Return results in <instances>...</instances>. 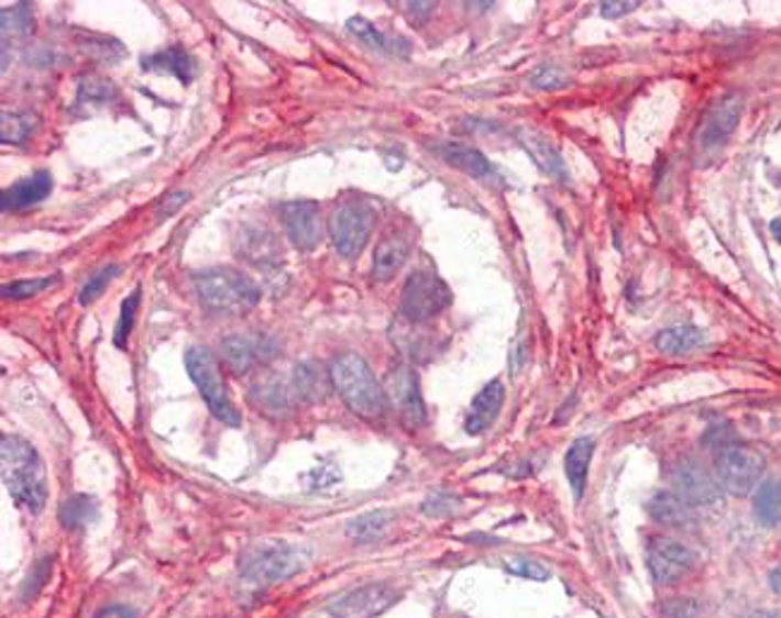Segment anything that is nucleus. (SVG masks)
Returning a JSON list of instances; mask_svg holds the SVG:
<instances>
[{
	"label": "nucleus",
	"mask_w": 781,
	"mask_h": 618,
	"mask_svg": "<svg viewBox=\"0 0 781 618\" xmlns=\"http://www.w3.org/2000/svg\"><path fill=\"white\" fill-rule=\"evenodd\" d=\"M652 516L667 528H689L691 506L679 494H657L652 499Z\"/></svg>",
	"instance_id": "nucleus-26"
},
{
	"label": "nucleus",
	"mask_w": 781,
	"mask_h": 618,
	"mask_svg": "<svg viewBox=\"0 0 781 618\" xmlns=\"http://www.w3.org/2000/svg\"><path fill=\"white\" fill-rule=\"evenodd\" d=\"M0 453H3V482L12 501L30 514H38L48 499L46 467L38 453L20 437H3Z\"/></svg>",
	"instance_id": "nucleus-1"
},
{
	"label": "nucleus",
	"mask_w": 781,
	"mask_h": 618,
	"mask_svg": "<svg viewBox=\"0 0 781 618\" xmlns=\"http://www.w3.org/2000/svg\"><path fill=\"white\" fill-rule=\"evenodd\" d=\"M53 190V178L48 170H36L32 176H26L18 180L15 185H10L8 190L0 197V207L3 211H22L30 209L38 201H44Z\"/></svg>",
	"instance_id": "nucleus-17"
},
{
	"label": "nucleus",
	"mask_w": 781,
	"mask_h": 618,
	"mask_svg": "<svg viewBox=\"0 0 781 618\" xmlns=\"http://www.w3.org/2000/svg\"><path fill=\"white\" fill-rule=\"evenodd\" d=\"M376 225V211L365 199H348L333 209L329 219V235L336 252L345 260H355L365 250Z\"/></svg>",
	"instance_id": "nucleus-6"
},
{
	"label": "nucleus",
	"mask_w": 781,
	"mask_h": 618,
	"mask_svg": "<svg viewBox=\"0 0 781 618\" xmlns=\"http://www.w3.org/2000/svg\"><path fill=\"white\" fill-rule=\"evenodd\" d=\"M451 288L432 272H415L408 276L400 295V314L413 324H425L439 317L451 305Z\"/></svg>",
	"instance_id": "nucleus-8"
},
{
	"label": "nucleus",
	"mask_w": 781,
	"mask_h": 618,
	"mask_svg": "<svg viewBox=\"0 0 781 618\" xmlns=\"http://www.w3.org/2000/svg\"><path fill=\"white\" fill-rule=\"evenodd\" d=\"M707 343V335L697 327H671L657 333L654 345L664 355H689Z\"/></svg>",
	"instance_id": "nucleus-23"
},
{
	"label": "nucleus",
	"mask_w": 781,
	"mask_h": 618,
	"mask_svg": "<svg viewBox=\"0 0 781 618\" xmlns=\"http://www.w3.org/2000/svg\"><path fill=\"white\" fill-rule=\"evenodd\" d=\"M293 388L295 394L307 400L324 398V379H321V372L315 365H298Z\"/></svg>",
	"instance_id": "nucleus-28"
},
{
	"label": "nucleus",
	"mask_w": 781,
	"mask_h": 618,
	"mask_svg": "<svg viewBox=\"0 0 781 618\" xmlns=\"http://www.w3.org/2000/svg\"><path fill=\"white\" fill-rule=\"evenodd\" d=\"M506 571L508 573H514L518 577H525V581H537V583H544L551 577V571L544 566V563L540 561H535V559H508L506 563Z\"/></svg>",
	"instance_id": "nucleus-30"
},
{
	"label": "nucleus",
	"mask_w": 781,
	"mask_h": 618,
	"mask_svg": "<svg viewBox=\"0 0 781 618\" xmlns=\"http://www.w3.org/2000/svg\"><path fill=\"white\" fill-rule=\"evenodd\" d=\"M520 144L525 146V152L532 156L535 164L547 173V176L559 178V180H563L565 176H569L561 152L544 137L542 132L520 130Z\"/></svg>",
	"instance_id": "nucleus-21"
},
{
	"label": "nucleus",
	"mask_w": 781,
	"mask_h": 618,
	"mask_svg": "<svg viewBox=\"0 0 781 618\" xmlns=\"http://www.w3.org/2000/svg\"><path fill=\"white\" fill-rule=\"evenodd\" d=\"M280 221L290 243L300 252H312L321 240V213L315 201H288L280 209Z\"/></svg>",
	"instance_id": "nucleus-12"
},
{
	"label": "nucleus",
	"mask_w": 781,
	"mask_h": 618,
	"mask_svg": "<svg viewBox=\"0 0 781 618\" xmlns=\"http://www.w3.org/2000/svg\"><path fill=\"white\" fill-rule=\"evenodd\" d=\"M113 97V85L106 82V79H91V82H82L79 87V101H109Z\"/></svg>",
	"instance_id": "nucleus-36"
},
{
	"label": "nucleus",
	"mask_w": 781,
	"mask_h": 618,
	"mask_svg": "<svg viewBox=\"0 0 781 618\" xmlns=\"http://www.w3.org/2000/svg\"><path fill=\"white\" fill-rule=\"evenodd\" d=\"M673 482L689 506H707L719 499V482L695 461H683L673 473Z\"/></svg>",
	"instance_id": "nucleus-14"
},
{
	"label": "nucleus",
	"mask_w": 781,
	"mask_h": 618,
	"mask_svg": "<svg viewBox=\"0 0 781 618\" xmlns=\"http://www.w3.org/2000/svg\"><path fill=\"white\" fill-rule=\"evenodd\" d=\"M144 70H158V73H168L173 77H178L183 85H190L195 77V63L190 58V53L180 46H170L154 53V56L144 58L142 63Z\"/></svg>",
	"instance_id": "nucleus-24"
},
{
	"label": "nucleus",
	"mask_w": 781,
	"mask_h": 618,
	"mask_svg": "<svg viewBox=\"0 0 781 618\" xmlns=\"http://www.w3.org/2000/svg\"><path fill=\"white\" fill-rule=\"evenodd\" d=\"M185 367L195 386L199 388V394L205 398L213 418L223 422L226 427H240V412L231 398V391H228L221 365L219 360L213 357V353L207 351V347L195 345L185 355Z\"/></svg>",
	"instance_id": "nucleus-5"
},
{
	"label": "nucleus",
	"mask_w": 781,
	"mask_h": 618,
	"mask_svg": "<svg viewBox=\"0 0 781 618\" xmlns=\"http://www.w3.org/2000/svg\"><path fill=\"white\" fill-rule=\"evenodd\" d=\"M439 152H441V158L447 161L449 166L465 173V176H470V178L487 180L494 176V166L490 164V158L484 156L480 150H475V146L449 142V144H443Z\"/></svg>",
	"instance_id": "nucleus-20"
},
{
	"label": "nucleus",
	"mask_w": 781,
	"mask_h": 618,
	"mask_svg": "<svg viewBox=\"0 0 781 618\" xmlns=\"http://www.w3.org/2000/svg\"><path fill=\"white\" fill-rule=\"evenodd\" d=\"M309 561V549L286 540H262L250 544L240 556L242 583L254 589L272 587L298 575Z\"/></svg>",
	"instance_id": "nucleus-2"
},
{
	"label": "nucleus",
	"mask_w": 781,
	"mask_h": 618,
	"mask_svg": "<svg viewBox=\"0 0 781 618\" xmlns=\"http://www.w3.org/2000/svg\"><path fill=\"white\" fill-rule=\"evenodd\" d=\"M116 274H118V266H116V264L103 266L101 272L91 274V278L85 284L82 293H79V302H82V305H91L94 300H99L101 293L106 290V286H109L111 280L116 278Z\"/></svg>",
	"instance_id": "nucleus-31"
},
{
	"label": "nucleus",
	"mask_w": 781,
	"mask_h": 618,
	"mask_svg": "<svg viewBox=\"0 0 781 618\" xmlns=\"http://www.w3.org/2000/svg\"><path fill=\"white\" fill-rule=\"evenodd\" d=\"M697 563L691 547H685L671 537H654L648 544V569L657 585H673L683 581Z\"/></svg>",
	"instance_id": "nucleus-10"
},
{
	"label": "nucleus",
	"mask_w": 781,
	"mask_h": 618,
	"mask_svg": "<svg viewBox=\"0 0 781 618\" xmlns=\"http://www.w3.org/2000/svg\"><path fill=\"white\" fill-rule=\"evenodd\" d=\"M504 398H506V388L499 379H492L487 386L482 388V391L475 396L473 406L468 410L465 418V432L468 434H482L487 432V429L496 422V418L502 415L504 408Z\"/></svg>",
	"instance_id": "nucleus-16"
},
{
	"label": "nucleus",
	"mask_w": 781,
	"mask_h": 618,
	"mask_svg": "<svg viewBox=\"0 0 781 618\" xmlns=\"http://www.w3.org/2000/svg\"><path fill=\"white\" fill-rule=\"evenodd\" d=\"M772 233H774V238L781 243V219H777V221L772 223Z\"/></svg>",
	"instance_id": "nucleus-44"
},
{
	"label": "nucleus",
	"mask_w": 781,
	"mask_h": 618,
	"mask_svg": "<svg viewBox=\"0 0 781 618\" xmlns=\"http://www.w3.org/2000/svg\"><path fill=\"white\" fill-rule=\"evenodd\" d=\"M187 197H190V195H185V192L173 195L170 201H166V207H164V211H161V213H168V217H170V213H175V209H178L180 205H185Z\"/></svg>",
	"instance_id": "nucleus-41"
},
{
	"label": "nucleus",
	"mask_w": 781,
	"mask_h": 618,
	"mask_svg": "<svg viewBox=\"0 0 781 618\" xmlns=\"http://www.w3.org/2000/svg\"><path fill=\"white\" fill-rule=\"evenodd\" d=\"M664 618H703V611L691 599H676L664 607Z\"/></svg>",
	"instance_id": "nucleus-38"
},
{
	"label": "nucleus",
	"mask_w": 781,
	"mask_h": 618,
	"mask_svg": "<svg viewBox=\"0 0 781 618\" xmlns=\"http://www.w3.org/2000/svg\"><path fill=\"white\" fill-rule=\"evenodd\" d=\"M329 379L345 406L365 420L382 418L386 396L374 372L358 353H343L331 362Z\"/></svg>",
	"instance_id": "nucleus-3"
},
{
	"label": "nucleus",
	"mask_w": 781,
	"mask_h": 618,
	"mask_svg": "<svg viewBox=\"0 0 781 618\" xmlns=\"http://www.w3.org/2000/svg\"><path fill=\"white\" fill-rule=\"evenodd\" d=\"M592 455H595V441L590 437H581L571 443L569 453H565V477H569V485L573 489L575 499H581L585 485H587V475H590V461Z\"/></svg>",
	"instance_id": "nucleus-22"
},
{
	"label": "nucleus",
	"mask_w": 781,
	"mask_h": 618,
	"mask_svg": "<svg viewBox=\"0 0 781 618\" xmlns=\"http://www.w3.org/2000/svg\"><path fill=\"white\" fill-rule=\"evenodd\" d=\"M58 278H30V280H15V284H8L3 288V295L6 298H32V295H38V293H44L46 288H51L53 284H56Z\"/></svg>",
	"instance_id": "nucleus-34"
},
{
	"label": "nucleus",
	"mask_w": 781,
	"mask_h": 618,
	"mask_svg": "<svg viewBox=\"0 0 781 618\" xmlns=\"http://www.w3.org/2000/svg\"><path fill=\"white\" fill-rule=\"evenodd\" d=\"M750 618H781V611H756Z\"/></svg>",
	"instance_id": "nucleus-43"
},
{
	"label": "nucleus",
	"mask_w": 781,
	"mask_h": 618,
	"mask_svg": "<svg viewBox=\"0 0 781 618\" xmlns=\"http://www.w3.org/2000/svg\"><path fill=\"white\" fill-rule=\"evenodd\" d=\"M410 250H413V240L408 233L388 231L374 250V262H372L374 278L382 280V284L394 278L403 268V264L408 262Z\"/></svg>",
	"instance_id": "nucleus-15"
},
{
	"label": "nucleus",
	"mask_w": 781,
	"mask_h": 618,
	"mask_svg": "<svg viewBox=\"0 0 781 618\" xmlns=\"http://www.w3.org/2000/svg\"><path fill=\"white\" fill-rule=\"evenodd\" d=\"M94 618H138V611L125 604H111V607H103Z\"/></svg>",
	"instance_id": "nucleus-40"
},
{
	"label": "nucleus",
	"mask_w": 781,
	"mask_h": 618,
	"mask_svg": "<svg viewBox=\"0 0 781 618\" xmlns=\"http://www.w3.org/2000/svg\"><path fill=\"white\" fill-rule=\"evenodd\" d=\"M765 473L762 453L740 446V443H726L715 459V475L719 487L734 496H748L760 487Z\"/></svg>",
	"instance_id": "nucleus-7"
},
{
	"label": "nucleus",
	"mask_w": 781,
	"mask_h": 618,
	"mask_svg": "<svg viewBox=\"0 0 781 618\" xmlns=\"http://www.w3.org/2000/svg\"><path fill=\"white\" fill-rule=\"evenodd\" d=\"M394 522V514L391 510H370V514L355 518L348 526V537L355 542H374L391 528Z\"/></svg>",
	"instance_id": "nucleus-27"
},
{
	"label": "nucleus",
	"mask_w": 781,
	"mask_h": 618,
	"mask_svg": "<svg viewBox=\"0 0 781 618\" xmlns=\"http://www.w3.org/2000/svg\"><path fill=\"white\" fill-rule=\"evenodd\" d=\"M293 396L295 388L288 384H283V379L274 374H264L257 382L252 384L250 400L254 402V408L266 412V415H283L293 408Z\"/></svg>",
	"instance_id": "nucleus-18"
},
{
	"label": "nucleus",
	"mask_w": 781,
	"mask_h": 618,
	"mask_svg": "<svg viewBox=\"0 0 781 618\" xmlns=\"http://www.w3.org/2000/svg\"><path fill=\"white\" fill-rule=\"evenodd\" d=\"M264 347L266 341L260 339V335H231V339H226L221 343L226 365L235 374L250 372L254 365H260V362H264L268 355H272L266 353Z\"/></svg>",
	"instance_id": "nucleus-19"
},
{
	"label": "nucleus",
	"mask_w": 781,
	"mask_h": 618,
	"mask_svg": "<svg viewBox=\"0 0 781 618\" xmlns=\"http://www.w3.org/2000/svg\"><path fill=\"white\" fill-rule=\"evenodd\" d=\"M638 5L640 3H632V0H624V3H612V0H607V3L600 5V12L607 20H616V18L628 15V12H632Z\"/></svg>",
	"instance_id": "nucleus-39"
},
{
	"label": "nucleus",
	"mask_w": 781,
	"mask_h": 618,
	"mask_svg": "<svg viewBox=\"0 0 781 618\" xmlns=\"http://www.w3.org/2000/svg\"><path fill=\"white\" fill-rule=\"evenodd\" d=\"M752 510L760 526L774 528L781 522V485L774 479L760 482L756 489V499H752Z\"/></svg>",
	"instance_id": "nucleus-25"
},
{
	"label": "nucleus",
	"mask_w": 781,
	"mask_h": 618,
	"mask_svg": "<svg viewBox=\"0 0 781 618\" xmlns=\"http://www.w3.org/2000/svg\"><path fill=\"white\" fill-rule=\"evenodd\" d=\"M530 82L532 87L537 89H557L563 85V73L557 70V67H551V65H544L537 70L532 77H530Z\"/></svg>",
	"instance_id": "nucleus-37"
},
{
	"label": "nucleus",
	"mask_w": 781,
	"mask_h": 618,
	"mask_svg": "<svg viewBox=\"0 0 781 618\" xmlns=\"http://www.w3.org/2000/svg\"><path fill=\"white\" fill-rule=\"evenodd\" d=\"M34 120L32 115H12V113H3V142H22L26 134L32 132Z\"/></svg>",
	"instance_id": "nucleus-35"
},
{
	"label": "nucleus",
	"mask_w": 781,
	"mask_h": 618,
	"mask_svg": "<svg viewBox=\"0 0 781 618\" xmlns=\"http://www.w3.org/2000/svg\"><path fill=\"white\" fill-rule=\"evenodd\" d=\"M384 396L410 427L425 424L427 410L420 391V379H417L415 369L406 365L391 369L384 379Z\"/></svg>",
	"instance_id": "nucleus-11"
},
{
	"label": "nucleus",
	"mask_w": 781,
	"mask_h": 618,
	"mask_svg": "<svg viewBox=\"0 0 781 618\" xmlns=\"http://www.w3.org/2000/svg\"><path fill=\"white\" fill-rule=\"evenodd\" d=\"M740 113H744V99H740V93H729V97H724L712 106L697 132L700 158L710 161L724 150V144L729 142L734 130L738 128Z\"/></svg>",
	"instance_id": "nucleus-9"
},
{
	"label": "nucleus",
	"mask_w": 781,
	"mask_h": 618,
	"mask_svg": "<svg viewBox=\"0 0 781 618\" xmlns=\"http://www.w3.org/2000/svg\"><path fill=\"white\" fill-rule=\"evenodd\" d=\"M91 508L94 501L87 499V496H75V499H70L63 506L61 518L67 528L85 526V522H91Z\"/></svg>",
	"instance_id": "nucleus-32"
},
{
	"label": "nucleus",
	"mask_w": 781,
	"mask_h": 618,
	"mask_svg": "<svg viewBox=\"0 0 781 618\" xmlns=\"http://www.w3.org/2000/svg\"><path fill=\"white\" fill-rule=\"evenodd\" d=\"M195 288L205 307L221 314H245L260 302L262 290L245 274L233 268H209L195 276Z\"/></svg>",
	"instance_id": "nucleus-4"
},
{
	"label": "nucleus",
	"mask_w": 781,
	"mask_h": 618,
	"mask_svg": "<svg viewBox=\"0 0 781 618\" xmlns=\"http://www.w3.org/2000/svg\"><path fill=\"white\" fill-rule=\"evenodd\" d=\"M140 300H142V290H132V295H128V298L123 300V307H120V319H118V327H116V345L118 347H125L128 343V335L132 333V327H134V317H138V309H140Z\"/></svg>",
	"instance_id": "nucleus-29"
},
{
	"label": "nucleus",
	"mask_w": 781,
	"mask_h": 618,
	"mask_svg": "<svg viewBox=\"0 0 781 618\" xmlns=\"http://www.w3.org/2000/svg\"><path fill=\"white\" fill-rule=\"evenodd\" d=\"M348 32H353L362 44H367L372 48H380V51H386L388 44H386V36L376 30L374 24H370L367 20H362V18H353V20H348Z\"/></svg>",
	"instance_id": "nucleus-33"
},
{
	"label": "nucleus",
	"mask_w": 781,
	"mask_h": 618,
	"mask_svg": "<svg viewBox=\"0 0 781 618\" xmlns=\"http://www.w3.org/2000/svg\"><path fill=\"white\" fill-rule=\"evenodd\" d=\"M396 599H398V589L384 583H374V585L358 587L353 593H348L345 597L331 604V614L336 618H376Z\"/></svg>",
	"instance_id": "nucleus-13"
},
{
	"label": "nucleus",
	"mask_w": 781,
	"mask_h": 618,
	"mask_svg": "<svg viewBox=\"0 0 781 618\" xmlns=\"http://www.w3.org/2000/svg\"><path fill=\"white\" fill-rule=\"evenodd\" d=\"M770 587L774 589L777 595H781V566H779L777 571H772V575H770Z\"/></svg>",
	"instance_id": "nucleus-42"
}]
</instances>
